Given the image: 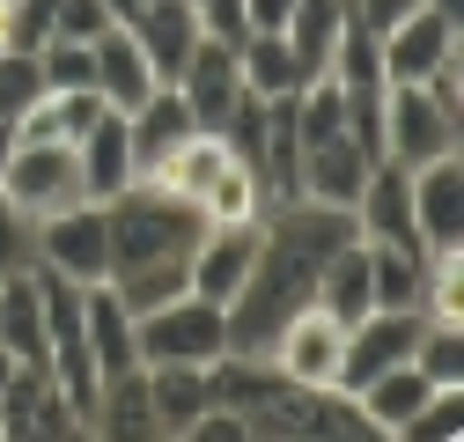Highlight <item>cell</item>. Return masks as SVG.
I'll return each instance as SVG.
<instances>
[{
	"instance_id": "1",
	"label": "cell",
	"mask_w": 464,
	"mask_h": 442,
	"mask_svg": "<svg viewBox=\"0 0 464 442\" xmlns=\"http://www.w3.org/2000/svg\"><path fill=\"white\" fill-rule=\"evenodd\" d=\"M103 229H111V281H133V273H185L207 221L169 185L133 178L103 199Z\"/></svg>"
},
{
	"instance_id": "2",
	"label": "cell",
	"mask_w": 464,
	"mask_h": 442,
	"mask_svg": "<svg viewBox=\"0 0 464 442\" xmlns=\"http://www.w3.org/2000/svg\"><path fill=\"white\" fill-rule=\"evenodd\" d=\"M74 199H89L74 140H15L8 148V162H0V207L8 214L44 221V214H60Z\"/></svg>"
},
{
	"instance_id": "3",
	"label": "cell",
	"mask_w": 464,
	"mask_h": 442,
	"mask_svg": "<svg viewBox=\"0 0 464 442\" xmlns=\"http://www.w3.org/2000/svg\"><path fill=\"white\" fill-rule=\"evenodd\" d=\"M133 347H140V361H199L207 369V361L228 354V317H221V303L185 288L178 303L133 317Z\"/></svg>"
},
{
	"instance_id": "4",
	"label": "cell",
	"mask_w": 464,
	"mask_h": 442,
	"mask_svg": "<svg viewBox=\"0 0 464 442\" xmlns=\"http://www.w3.org/2000/svg\"><path fill=\"white\" fill-rule=\"evenodd\" d=\"M30 251H37V265L67 273L74 288L111 281V229H103V199H74V207H60V214L30 221Z\"/></svg>"
},
{
	"instance_id": "5",
	"label": "cell",
	"mask_w": 464,
	"mask_h": 442,
	"mask_svg": "<svg viewBox=\"0 0 464 442\" xmlns=\"http://www.w3.org/2000/svg\"><path fill=\"white\" fill-rule=\"evenodd\" d=\"M383 155L405 162V170H420L435 155H464V119H450L420 82H391L383 89Z\"/></svg>"
},
{
	"instance_id": "6",
	"label": "cell",
	"mask_w": 464,
	"mask_h": 442,
	"mask_svg": "<svg viewBox=\"0 0 464 442\" xmlns=\"http://www.w3.org/2000/svg\"><path fill=\"white\" fill-rule=\"evenodd\" d=\"M258 251H266V214H258V221H207L199 244H192V258H185V288L228 310L237 288L251 281Z\"/></svg>"
},
{
	"instance_id": "7",
	"label": "cell",
	"mask_w": 464,
	"mask_h": 442,
	"mask_svg": "<svg viewBox=\"0 0 464 442\" xmlns=\"http://www.w3.org/2000/svg\"><path fill=\"white\" fill-rule=\"evenodd\" d=\"M339 347H346V324H339L324 303H303L295 317L273 332L266 361H273L287 383H332V376H339Z\"/></svg>"
},
{
	"instance_id": "8",
	"label": "cell",
	"mask_w": 464,
	"mask_h": 442,
	"mask_svg": "<svg viewBox=\"0 0 464 442\" xmlns=\"http://www.w3.org/2000/svg\"><path fill=\"white\" fill-rule=\"evenodd\" d=\"M376 52H383V74H391V82H428L442 60H457V52H464V23L435 15L428 0H420L413 15H398V23L376 37Z\"/></svg>"
},
{
	"instance_id": "9",
	"label": "cell",
	"mask_w": 464,
	"mask_h": 442,
	"mask_svg": "<svg viewBox=\"0 0 464 442\" xmlns=\"http://www.w3.org/2000/svg\"><path fill=\"white\" fill-rule=\"evenodd\" d=\"M178 96L199 126H221L228 119V103L244 96V74H237V44H221L199 30V44L185 52V67H178Z\"/></svg>"
},
{
	"instance_id": "10",
	"label": "cell",
	"mask_w": 464,
	"mask_h": 442,
	"mask_svg": "<svg viewBox=\"0 0 464 442\" xmlns=\"http://www.w3.org/2000/svg\"><path fill=\"white\" fill-rule=\"evenodd\" d=\"M413 229L428 251L464 244V162L457 155H435L413 170Z\"/></svg>"
},
{
	"instance_id": "11",
	"label": "cell",
	"mask_w": 464,
	"mask_h": 442,
	"mask_svg": "<svg viewBox=\"0 0 464 442\" xmlns=\"http://www.w3.org/2000/svg\"><path fill=\"white\" fill-rule=\"evenodd\" d=\"M369 148L354 133H332V140H310L303 148V170H295V199H324V207H354L362 178H369Z\"/></svg>"
},
{
	"instance_id": "12",
	"label": "cell",
	"mask_w": 464,
	"mask_h": 442,
	"mask_svg": "<svg viewBox=\"0 0 464 442\" xmlns=\"http://www.w3.org/2000/svg\"><path fill=\"white\" fill-rule=\"evenodd\" d=\"M199 119L185 110V96H178V82H162L140 110H126V148H133V178H155L169 155H178V140L192 133Z\"/></svg>"
},
{
	"instance_id": "13",
	"label": "cell",
	"mask_w": 464,
	"mask_h": 442,
	"mask_svg": "<svg viewBox=\"0 0 464 442\" xmlns=\"http://www.w3.org/2000/svg\"><path fill=\"white\" fill-rule=\"evenodd\" d=\"M126 30L140 37V52H148V67H155V82H178V67H185V52L199 44V15H192V0H133V15H126Z\"/></svg>"
},
{
	"instance_id": "14",
	"label": "cell",
	"mask_w": 464,
	"mask_h": 442,
	"mask_svg": "<svg viewBox=\"0 0 464 442\" xmlns=\"http://www.w3.org/2000/svg\"><path fill=\"white\" fill-rule=\"evenodd\" d=\"M89 52H96V96H103L111 110H140V103L162 89L155 67H148V52H140V37H133L126 23H111Z\"/></svg>"
},
{
	"instance_id": "15",
	"label": "cell",
	"mask_w": 464,
	"mask_h": 442,
	"mask_svg": "<svg viewBox=\"0 0 464 442\" xmlns=\"http://www.w3.org/2000/svg\"><path fill=\"white\" fill-rule=\"evenodd\" d=\"M346 23H354V8H346V0H295V15H287L280 37H287V52H295V74H303V82L332 74Z\"/></svg>"
},
{
	"instance_id": "16",
	"label": "cell",
	"mask_w": 464,
	"mask_h": 442,
	"mask_svg": "<svg viewBox=\"0 0 464 442\" xmlns=\"http://www.w3.org/2000/svg\"><path fill=\"white\" fill-rule=\"evenodd\" d=\"M148 369V406H155V435H185L214 391H207V369L199 361H140Z\"/></svg>"
},
{
	"instance_id": "17",
	"label": "cell",
	"mask_w": 464,
	"mask_h": 442,
	"mask_svg": "<svg viewBox=\"0 0 464 442\" xmlns=\"http://www.w3.org/2000/svg\"><path fill=\"white\" fill-rule=\"evenodd\" d=\"M369 251V310H428V251H405L383 236H362Z\"/></svg>"
},
{
	"instance_id": "18",
	"label": "cell",
	"mask_w": 464,
	"mask_h": 442,
	"mask_svg": "<svg viewBox=\"0 0 464 442\" xmlns=\"http://www.w3.org/2000/svg\"><path fill=\"white\" fill-rule=\"evenodd\" d=\"M428 391H435V383H428L413 361H398V369H383V376H369V383H362L354 406L369 413V428H376V435H405V428H413V413L428 406Z\"/></svg>"
},
{
	"instance_id": "19",
	"label": "cell",
	"mask_w": 464,
	"mask_h": 442,
	"mask_svg": "<svg viewBox=\"0 0 464 442\" xmlns=\"http://www.w3.org/2000/svg\"><path fill=\"white\" fill-rule=\"evenodd\" d=\"M82 324H89V354H96V383L140 361V347H133V317H126V303L111 295L103 281H96V288H82Z\"/></svg>"
},
{
	"instance_id": "20",
	"label": "cell",
	"mask_w": 464,
	"mask_h": 442,
	"mask_svg": "<svg viewBox=\"0 0 464 442\" xmlns=\"http://www.w3.org/2000/svg\"><path fill=\"white\" fill-rule=\"evenodd\" d=\"M74 155H82V185H89V199H111L119 185H133V148H126V110H103V119L74 140Z\"/></svg>"
},
{
	"instance_id": "21",
	"label": "cell",
	"mask_w": 464,
	"mask_h": 442,
	"mask_svg": "<svg viewBox=\"0 0 464 442\" xmlns=\"http://www.w3.org/2000/svg\"><path fill=\"white\" fill-rule=\"evenodd\" d=\"M237 74L251 96H295L303 74H295V52H287L280 30H244L237 37Z\"/></svg>"
},
{
	"instance_id": "22",
	"label": "cell",
	"mask_w": 464,
	"mask_h": 442,
	"mask_svg": "<svg viewBox=\"0 0 464 442\" xmlns=\"http://www.w3.org/2000/svg\"><path fill=\"white\" fill-rule=\"evenodd\" d=\"M310 303H324L339 324L369 317V251H362V236H354V244H339V251L317 265V295H310Z\"/></svg>"
},
{
	"instance_id": "23",
	"label": "cell",
	"mask_w": 464,
	"mask_h": 442,
	"mask_svg": "<svg viewBox=\"0 0 464 442\" xmlns=\"http://www.w3.org/2000/svg\"><path fill=\"white\" fill-rule=\"evenodd\" d=\"M37 74H44V89H96V52L82 37H52V44H37Z\"/></svg>"
},
{
	"instance_id": "24",
	"label": "cell",
	"mask_w": 464,
	"mask_h": 442,
	"mask_svg": "<svg viewBox=\"0 0 464 442\" xmlns=\"http://www.w3.org/2000/svg\"><path fill=\"white\" fill-rule=\"evenodd\" d=\"M44 96V74H37V52H8L0 44V119H23V110Z\"/></svg>"
},
{
	"instance_id": "25",
	"label": "cell",
	"mask_w": 464,
	"mask_h": 442,
	"mask_svg": "<svg viewBox=\"0 0 464 442\" xmlns=\"http://www.w3.org/2000/svg\"><path fill=\"white\" fill-rule=\"evenodd\" d=\"M111 23H119V15H111V0H52V37H82V44H96ZM44 37V44H52Z\"/></svg>"
},
{
	"instance_id": "26",
	"label": "cell",
	"mask_w": 464,
	"mask_h": 442,
	"mask_svg": "<svg viewBox=\"0 0 464 442\" xmlns=\"http://www.w3.org/2000/svg\"><path fill=\"white\" fill-rule=\"evenodd\" d=\"M30 258H37V251H30V221L0 207V281H8V273H23Z\"/></svg>"
},
{
	"instance_id": "27",
	"label": "cell",
	"mask_w": 464,
	"mask_h": 442,
	"mask_svg": "<svg viewBox=\"0 0 464 442\" xmlns=\"http://www.w3.org/2000/svg\"><path fill=\"white\" fill-rule=\"evenodd\" d=\"M295 0H244V30H287Z\"/></svg>"
},
{
	"instance_id": "28",
	"label": "cell",
	"mask_w": 464,
	"mask_h": 442,
	"mask_svg": "<svg viewBox=\"0 0 464 442\" xmlns=\"http://www.w3.org/2000/svg\"><path fill=\"white\" fill-rule=\"evenodd\" d=\"M111 15H119V23H126V15H133V0H111Z\"/></svg>"
}]
</instances>
